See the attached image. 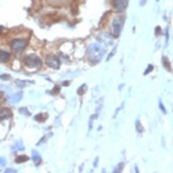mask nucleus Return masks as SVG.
Wrapping results in <instances>:
<instances>
[{"label":"nucleus","instance_id":"nucleus-1","mask_svg":"<svg viewBox=\"0 0 173 173\" xmlns=\"http://www.w3.org/2000/svg\"><path fill=\"white\" fill-rule=\"evenodd\" d=\"M105 53L104 48L102 46H100L99 44H92L90 45L88 48V51H87V54H88V59L92 64H97L101 61V59L103 57Z\"/></svg>","mask_w":173,"mask_h":173},{"label":"nucleus","instance_id":"nucleus-2","mask_svg":"<svg viewBox=\"0 0 173 173\" xmlns=\"http://www.w3.org/2000/svg\"><path fill=\"white\" fill-rule=\"evenodd\" d=\"M124 21H125V17L123 15H118L114 18L113 23H111V34L114 37H118L120 35L122 28H123Z\"/></svg>","mask_w":173,"mask_h":173},{"label":"nucleus","instance_id":"nucleus-3","mask_svg":"<svg viewBox=\"0 0 173 173\" xmlns=\"http://www.w3.org/2000/svg\"><path fill=\"white\" fill-rule=\"evenodd\" d=\"M25 64L30 68H40L42 65V61L36 55H28L25 57Z\"/></svg>","mask_w":173,"mask_h":173},{"label":"nucleus","instance_id":"nucleus-4","mask_svg":"<svg viewBox=\"0 0 173 173\" xmlns=\"http://www.w3.org/2000/svg\"><path fill=\"white\" fill-rule=\"evenodd\" d=\"M28 46V42L26 39H14L12 44H11V47L13 49L14 52H21L23 50L26 49V47Z\"/></svg>","mask_w":173,"mask_h":173},{"label":"nucleus","instance_id":"nucleus-5","mask_svg":"<svg viewBox=\"0 0 173 173\" xmlns=\"http://www.w3.org/2000/svg\"><path fill=\"white\" fill-rule=\"evenodd\" d=\"M127 3H129V0H111L113 8L118 13H122L127 10Z\"/></svg>","mask_w":173,"mask_h":173},{"label":"nucleus","instance_id":"nucleus-6","mask_svg":"<svg viewBox=\"0 0 173 173\" xmlns=\"http://www.w3.org/2000/svg\"><path fill=\"white\" fill-rule=\"evenodd\" d=\"M46 64L49 67L51 68H54V69H59V66H61V61L57 56H54V55H49L46 57Z\"/></svg>","mask_w":173,"mask_h":173},{"label":"nucleus","instance_id":"nucleus-7","mask_svg":"<svg viewBox=\"0 0 173 173\" xmlns=\"http://www.w3.org/2000/svg\"><path fill=\"white\" fill-rule=\"evenodd\" d=\"M12 116V113L9 108H0V121L10 119Z\"/></svg>","mask_w":173,"mask_h":173},{"label":"nucleus","instance_id":"nucleus-8","mask_svg":"<svg viewBox=\"0 0 173 173\" xmlns=\"http://www.w3.org/2000/svg\"><path fill=\"white\" fill-rule=\"evenodd\" d=\"M11 57V54L4 50H0V63H5L8 62Z\"/></svg>","mask_w":173,"mask_h":173},{"label":"nucleus","instance_id":"nucleus-9","mask_svg":"<svg viewBox=\"0 0 173 173\" xmlns=\"http://www.w3.org/2000/svg\"><path fill=\"white\" fill-rule=\"evenodd\" d=\"M32 158L33 160H34V163H35L36 166H38L39 163H42V157L39 156V154L36 152V151H33L32 153Z\"/></svg>","mask_w":173,"mask_h":173},{"label":"nucleus","instance_id":"nucleus-10","mask_svg":"<svg viewBox=\"0 0 173 173\" xmlns=\"http://www.w3.org/2000/svg\"><path fill=\"white\" fill-rule=\"evenodd\" d=\"M21 98H23V92H16V94H14L13 96H12V98H11V100H12V102L13 103H17V102H19L20 100H21Z\"/></svg>","mask_w":173,"mask_h":173},{"label":"nucleus","instance_id":"nucleus-11","mask_svg":"<svg viewBox=\"0 0 173 173\" xmlns=\"http://www.w3.org/2000/svg\"><path fill=\"white\" fill-rule=\"evenodd\" d=\"M27 160H29V157L27 156V155H19V156L16 157V161L17 163H25Z\"/></svg>","mask_w":173,"mask_h":173},{"label":"nucleus","instance_id":"nucleus-12","mask_svg":"<svg viewBox=\"0 0 173 173\" xmlns=\"http://www.w3.org/2000/svg\"><path fill=\"white\" fill-rule=\"evenodd\" d=\"M163 66H165V68H166L168 71H171V66H170V63L166 56H163Z\"/></svg>","mask_w":173,"mask_h":173},{"label":"nucleus","instance_id":"nucleus-13","mask_svg":"<svg viewBox=\"0 0 173 173\" xmlns=\"http://www.w3.org/2000/svg\"><path fill=\"white\" fill-rule=\"evenodd\" d=\"M29 83H33V82H28V81H21V80H16V84L17 86H19V87H26L27 85L29 84Z\"/></svg>","mask_w":173,"mask_h":173},{"label":"nucleus","instance_id":"nucleus-14","mask_svg":"<svg viewBox=\"0 0 173 173\" xmlns=\"http://www.w3.org/2000/svg\"><path fill=\"white\" fill-rule=\"evenodd\" d=\"M136 130H137L138 133H142V132H144V127H142V125H141L139 120L136 121Z\"/></svg>","mask_w":173,"mask_h":173},{"label":"nucleus","instance_id":"nucleus-15","mask_svg":"<svg viewBox=\"0 0 173 173\" xmlns=\"http://www.w3.org/2000/svg\"><path fill=\"white\" fill-rule=\"evenodd\" d=\"M45 116H47V115L46 114L36 115V116H35V120L36 121H45V120H46V118H42V117H45Z\"/></svg>","mask_w":173,"mask_h":173},{"label":"nucleus","instance_id":"nucleus-16","mask_svg":"<svg viewBox=\"0 0 173 173\" xmlns=\"http://www.w3.org/2000/svg\"><path fill=\"white\" fill-rule=\"evenodd\" d=\"M19 113L20 114H23V115H25V116H30V111L27 109L26 107H21V108H19Z\"/></svg>","mask_w":173,"mask_h":173},{"label":"nucleus","instance_id":"nucleus-17","mask_svg":"<svg viewBox=\"0 0 173 173\" xmlns=\"http://www.w3.org/2000/svg\"><path fill=\"white\" fill-rule=\"evenodd\" d=\"M152 70H153V65H149V66H148L147 70H146V71L144 72V75H147L148 73H150V72L152 71Z\"/></svg>","mask_w":173,"mask_h":173},{"label":"nucleus","instance_id":"nucleus-18","mask_svg":"<svg viewBox=\"0 0 173 173\" xmlns=\"http://www.w3.org/2000/svg\"><path fill=\"white\" fill-rule=\"evenodd\" d=\"M122 168H123V163H119V166L114 170V172H121V171H122Z\"/></svg>","mask_w":173,"mask_h":173},{"label":"nucleus","instance_id":"nucleus-19","mask_svg":"<svg viewBox=\"0 0 173 173\" xmlns=\"http://www.w3.org/2000/svg\"><path fill=\"white\" fill-rule=\"evenodd\" d=\"M0 79L3 80V81H8V80H10L11 79V77L9 75H0Z\"/></svg>","mask_w":173,"mask_h":173},{"label":"nucleus","instance_id":"nucleus-20","mask_svg":"<svg viewBox=\"0 0 173 173\" xmlns=\"http://www.w3.org/2000/svg\"><path fill=\"white\" fill-rule=\"evenodd\" d=\"M159 108H160V111H163V114H167V111H166V108H165V106H163V102H161V101H159Z\"/></svg>","mask_w":173,"mask_h":173},{"label":"nucleus","instance_id":"nucleus-21","mask_svg":"<svg viewBox=\"0 0 173 173\" xmlns=\"http://www.w3.org/2000/svg\"><path fill=\"white\" fill-rule=\"evenodd\" d=\"M13 149H14V150H17V149H19V150H23L25 148H23V144H16V146H15Z\"/></svg>","mask_w":173,"mask_h":173},{"label":"nucleus","instance_id":"nucleus-22","mask_svg":"<svg viewBox=\"0 0 173 173\" xmlns=\"http://www.w3.org/2000/svg\"><path fill=\"white\" fill-rule=\"evenodd\" d=\"M5 163H7L5 158H4V157H0V166H4Z\"/></svg>","mask_w":173,"mask_h":173},{"label":"nucleus","instance_id":"nucleus-23","mask_svg":"<svg viewBox=\"0 0 173 173\" xmlns=\"http://www.w3.org/2000/svg\"><path fill=\"white\" fill-rule=\"evenodd\" d=\"M115 52H116V48H115V49H114V50H113V52H111V54H109V55H108V57H107V61H108V59H111V56L114 55V54H115Z\"/></svg>","mask_w":173,"mask_h":173},{"label":"nucleus","instance_id":"nucleus-24","mask_svg":"<svg viewBox=\"0 0 173 173\" xmlns=\"http://www.w3.org/2000/svg\"><path fill=\"white\" fill-rule=\"evenodd\" d=\"M5 172H7V173H9V172H17V171H16V170L11 169V168H10V169H5Z\"/></svg>","mask_w":173,"mask_h":173},{"label":"nucleus","instance_id":"nucleus-25","mask_svg":"<svg viewBox=\"0 0 173 173\" xmlns=\"http://www.w3.org/2000/svg\"><path fill=\"white\" fill-rule=\"evenodd\" d=\"M155 31H156V35H159V34H160V28H159V27H157V28H156V29H155Z\"/></svg>","mask_w":173,"mask_h":173},{"label":"nucleus","instance_id":"nucleus-26","mask_svg":"<svg viewBox=\"0 0 173 173\" xmlns=\"http://www.w3.org/2000/svg\"><path fill=\"white\" fill-rule=\"evenodd\" d=\"M1 32H2V27H0V34H1Z\"/></svg>","mask_w":173,"mask_h":173}]
</instances>
